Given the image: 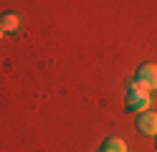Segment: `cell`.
Instances as JSON below:
<instances>
[{
	"label": "cell",
	"instance_id": "1",
	"mask_svg": "<svg viewBox=\"0 0 157 152\" xmlns=\"http://www.w3.org/2000/svg\"><path fill=\"white\" fill-rule=\"evenodd\" d=\"M134 81H137V89L140 91H155L157 89V64H142L134 74Z\"/></svg>",
	"mask_w": 157,
	"mask_h": 152
},
{
	"label": "cell",
	"instance_id": "2",
	"mask_svg": "<svg viewBox=\"0 0 157 152\" xmlns=\"http://www.w3.org/2000/svg\"><path fill=\"white\" fill-rule=\"evenodd\" d=\"M152 104V96L147 94V91H127V111H132V114H140V111H147Z\"/></svg>",
	"mask_w": 157,
	"mask_h": 152
},
{
	"label": "cell",
	"instance_id": "3",
	"mask_svg": "<svg viewBox=\"0 0 157 152\" xmlns=\"http://www.w3.org/2000/svg\"><path fill=\"white\" fill-rule=\"evenodd\" d=\"M134 127L140 129V134H147V137H157V111H140L134 119Z\"/></svg>",
	"mask_w": 157,
	"mask_h": 152
},
{
	"label": "cell",
	"instance_id": "4",
	"mask_svg": "<svg viewBox=\"0 0 157 152\" xmlns=\"http://www.w3.org/2000/svg\"><path fill=\"white\" fill-rule=\"evenodd\" d=\"M18 25H21V15H18V13L8 10V13L0 15V28H3L5 33H13V30H18Z\"/></svg>",
	"mask_w": 157,
	"mask_h": 152
},
{
	"label": "cell",
	"instance_id": "5",
	"mask_svg": "<svg viewBox=\"0 0 157 152\" xmlns=\"http://www.w3.org/2000/svg\"><path fill=\"white\" fill-rule=\"evenodd\" d=\"M101 152H127V142L122 137H109V139H104Z\"/></svg>",
	"mask_w": 157,
	"mask_h": 152
},
{
	"label": "cell",
	"instance_id": "6",
	"mask_svg": "<svg viewBox=\"0 0 157 152\" xmlns=\"http://www.w3.org/2000/svg\"><path fill=\"white\" fill-rule=\"evenodd\" d=\"M3 33H5V30H3V28H0V38H3Z\"/></svg>",
	"mask_w": 157,
	"mask_h": 152
},
{
	"label": "cell",
	"instance_id": "7",
	"mask_svg": "<svg viewBox=\"0 0 157 152\" xmlns=\"http://www.w3.org/2000/svg\"><path fill=\"white\" fill-rule=\"evenodd\" d=\"M155 147H157V137H155Z\"/></svg>",
	"mask_w": 157,
	"mask_h": 152
}]
</instances>
